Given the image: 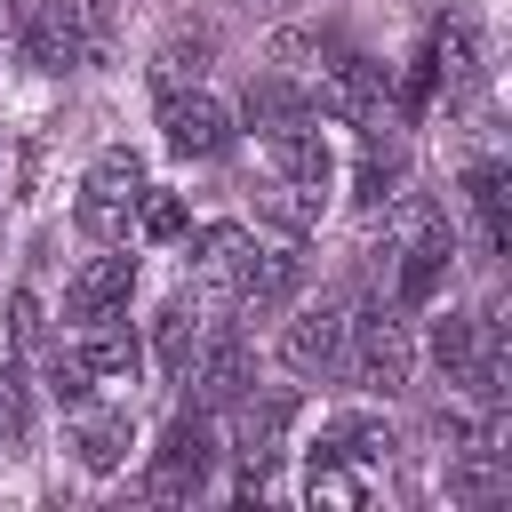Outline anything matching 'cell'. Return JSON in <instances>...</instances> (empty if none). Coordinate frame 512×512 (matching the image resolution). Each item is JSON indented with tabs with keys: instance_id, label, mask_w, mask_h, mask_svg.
Returning a JSON list of instances; mask_svg holds the SVG:
<instances>
[{
	"instance_id": "1",
	"label": "cell",
	"mask_w": 512,
	"mask_h": 512,
	"mask_svg": "<svg viewBox=\"0 0 512 512\" xmlns=\"http://www.w3.org/2000/svg\"><path fill=\"white\" fill-rule=\"evenodd\" d=\"M112 40V0H40L24 16V64L32 72H80Z\"/></svg>"
},
{
	"instance_id": "2",
	"label": "cell",
	"mask_w": 512,
	"mask_h": 512,
	"mask_svg": "<svg viewBox=\"0 0 512 512\" xmlns=\"http://www.w3.org/2000/svg\"><path fill=\"white\" fill-rule=\"evenodd\" d=\"M136 200H144V160H136L128 144L96 152V168H88V184H80V232H88V240H120L128 216H136Z\"/></svg>"
},
{
	"instance_id": "3",
	"label": "cell",
	"mask_w": 512,
	"mask_h": 512,
	"mask_svg": "<svg viewBox=\"0 0 512 512\" xmlns=\"http://www.w3.org/2000/svg\"><path fill=\"white\" fill-rule=\"evenodd\" d=\"M408 368H416V352H408V328H400L392 312L344 320V376H352L360 392H400Z\"/></svg>"
},
{
	"instance_id": "4",
	"label": "cell",
	"mask_w": 512,
	"mask_h": 512,
	"mask_svg": "<svg viewBox=\"0 0 512 512\" xmlns=\"http://www.w3.org/2000/svg\"><path fill=\"white\" fill-rule=\"evenodd\" d=\"M208 472H216L208 416H176V424L160 432V448H152V472H144V488H152L160 504H184V496H200V488H208Z\"/></svg>"
},
{
	"instance_id": "5",
	"label": "cell",
	"mask_w": 512,
	"mask_h": 512,
	"mask_svg": "<svg viewBox=\"0 0 512 512\" xmlns=\"http://www.w3.org/2000/svg\"><path fill=\"white\" fill-rule=\"evenodd\" d=\"M160 144L176 160H224L232 152V112L216 96H184V88H160Z\"/></svg>"
},
{
	"instance_id": "6",
	"label": "cell",
	"mask_w": 512,
	"mask_h": 512,
	"mask_svg": "<svg viewBox=\"0 0 512 512\" xmlns=\"http://www.w3.org/2000/svg\"><path fill=\"white\" fill-rule=\"evenodd\" d=\"M320 112H328V120H352V128L384 120V64L360 56V48H336V56L320 64Z\"/></svg>"
},
{
	"instance_id": "7",
	"label": "cell",
	"mask_w": 512,
	"mask_h": 512,
	"mask_svg": "<svg viewBox=\"0 0 512 512\" xmlns=\"http://www.w3.org/2000/svg\"><path fill=\"white\" fill-rule=\"evenodd\" d=\"M280 352H288L296 376H344V312H336V304L296 312L288 336H280Z\"/></svg>"
},
{
	"instance_id": "8",
	"label": "cell",
	"mask_w": 512,
	"mask_h": 512,
	"mask_svg": "<svg viewBox=\"0 0 512 512\" xmlns=\"http://www.w3.org/2000/svg\"><path fill=\"white\" fill-rule=\"evenodd\" d=\"M448 256H456V248H448V224L408 232V240H400V272H392V304H408V312L432 304L440 280H448Z\"/></svg>"
},
{
	"instance_id": "9",
	"label": "cell",
	"mask_w": 512,
	"mask_h": 512,
	"mask_svg": "<svg viewBox=\"0 0 512 512\" xmlns=\"http://www.w3.org/2000/svg\"><path fill=\"white\" fill-rule=\"evenodd\" d=\"M128 288H136V256H88L64 288V320H104V312H128Z\"/></svg>"
},
{
	"instance_id": "10",
	"label": "cell",
	"mask_w": 512,
	"mask_h": 512,
	"mask_svg": "<svg viewBox=\"0 0 512 512\" xmlns=\"http://www.w3.org/2000/svg\"><path fill=\"white\" fill-rule=\"evenodd\" d=\"M432 80H448V104H472L480 96V80H488V64H480V32L464 24V16H448L440 32H432Z\"/></svg>"
},
{
	"instance_id": "11",
	"label": "cell",
	"mask_w": 512,
	"mask_h": 512,
	"mask_svg": "<svg viewBox=\"0 0 512 512\" xmlns=\"http://www.w3.org/2000/svg\"><path fill=\"white\" fill-rule=\"evenodd\" d=\"M296 288H304V256H296V248H248V264H240V280H232V296H240L248 312H280Z\"/></svg>"
},
{
	"instance_id": "12",
	"label": "cell",
	"mask_w": 512,
	"mask_h": 512,
	"mask_svg": "<svg viewBox=\"0 0 512 512\" xmlns=\"http://www.w3.org/2000/svg\"><path fill=\"white\" fill-rule=\"evenodd\" d=\"M192 392H200V408H232L240 392H248V344L224 328V336H208L200 352H192Z\"/></svg>"
},
{
	"instance_id": "13",
	"label": "cell",
	"mask_w": 512,
	"mask_h": 512,
	"mask_svg": "<svg viewBox=\"0 0 512 512\" xmlns=\"http://www.w3.org/2000/svg\"><path fill=\"white\" fill-rule=\"evenodd\" d=\"M296 416H304L296 392H240V464H272Z\"/></svg>"
},
{
	"instance_id": "14",
	"label": "cell",
	"mask_w": 512,
	"mask_h": 512,
	"mask_svg": "<svg viewBox=\"0 0 512 512\" xmlns=\"http://www.w3.org/2000/svg\"><path fill=\"white\" fill-rule=\"evenodd\" d=\"M72 456L88 464V472H112L120 456H128V408H72Z\"/></svg>"
},
{
	"instance_id": "15",
	"label": "cell",
	"mask_w": 512,
	"mask_h": 512,
	"mask_svg": "<svg viewBox=\"0 0 512 512\" xmlns=\"http://www.w3.org/2000/svg\"><path fill=\"white\" fill-rule=\"evenodd\" d=\"M272 168H280L288 184H304V192H328V176H336V152H328V136L304 120V128L272 136Z\"/></svg>"
},
{
	"instance_id": "16",
	"label": "cell",
	"mask_w": 512,
	"mask_h": 512,
	"mask_svg": "<svg viewBox=\"0 0 512 512\" xmlns=\"http://www.w3.org/2000/svg\"><path fill=\"white\" fill-rule=\"evenodd\" d=\"M72 352H80V368H88V376H136V336L120 328V312H104V320H80Z\"/></svg>"
},
{
	"instance_id": "17",
	"label": "cell",
	"mask_w": 512,
	"mask_h": 512,
	"mask_svg": "<svg viewBox=\"0 0 512 512\" xmlns=\"http://www.w3.org/2000/svg\"><path fill=\"white\" fill-rule=\"evenodd\" d=\"M464 200H472V216H480L488 256H504V248H512V216H504V168H496V160H472V168H464Z\"/></svg>"
},
{
	"instance_id": "18",
	"label": "cell",
	"mask_w": 512,
	"mask_h": 512,
	"mask_svg": "<svg viewBox=\"0 0 512 512\" xmlns=\"http://www.w3.org/2000/svg\"><path fill=\"white\" fill-rule=\"evenodd\" d=\"M248 248H256V240H248L240 224H208V232L192 240V280H200V288H232L240 264H248Z\"/></svg>"
},
{
	"instance_id": "19",
	"label": "cell",
	"mask_w": 512,
	"mask_h": 512,
	"mask_svg": "<svg viewBox=\"0 0 512 512\" xmlns=\"http://www.w3.org/2000/svg\"><path fill=\"white\" fill-rule=\"evenodd\" d=\"M400 440H392V424H376V416H344V424H328L320 432V448L312 456H336V464H384Z\"/></svg>"
},
{
	"instance_id": "20",
	"label": "cell",
	"mask_w": 512,
	"mask_h": 512,
	"mask_svg": "<svg viewBox=\"0 0 512 512\" xmlns=\"http://www.w3.org/2000/svg\"><path fill=\"white\" fill-rule=\"evenodd\" d=\"M240 112H248V128H264V136H288V128H304V120H312V104H304L288 80H272V72H264V80H248V104H240Z\"/></svg>"
},
{
	"instance_id": "21",
	"label": "cell",
	"mask_w": 512,
	"mask_h": 512,
	"mask_svg": "<svg viewBox=\"0 0 512 512\" xmlns=\"http://www.w3.org/2000/svg\"><path fill=\"white\" fill-rule=\"evenodd\" d=\"M320 208H328V192H304V184H288V176H280L272 192H256V216H264V224H280L288 240H304V232L320 224Z\"/></svg>"
},
{
	"instance_id": "22",
	"label": "cell",
	"mask_w": 512,
	"mask_h": 512,
	"mask_svg": "<svg viewBox=\"0 0 512 512\" xmlns=\"http://www.w3.org/2000/svg\"><path fill=\"white\" fill-rule=\"evenodd\" d=\"M192 352H200V328H192V312H184V304H160V320H152V360H160V376H176V384H184Z\"/></svg>"
},
{
	"instance_id": "23",
	"label": "cell",
	"mask_w": 512,
	"mask_h": 512,
	"mask_svg": "<svg viewBox=\"0 0 512 512\" xmlns=\"http://www.w3.org/2000/svg\"><path fill=\"white\" fill-rule=\"evenodd\" d=\"M432 360L448 368V384H464V376H472V360H480V320H472V312L432 320Z\"/></svg>"
},
{
	"instance_id": "24",
	"label": "cell",
	"mask_w": 512,
	"mask_h": 512,
	"mask_svg": "<svg viewBox=\"0 0 512 512\" xmlns=\"http://www.w3.org/2000/svg\"><path fill=\"white\" fill-rule=\"evenodd\" d=\"M304 496H312V504H328V512H360V480H352V464H336V456H312Z\"/></svg>"
},
{
	"instance_id": "25",
	"label": "cell",
	"mask_w": 512,
	"mask_h": 512,
	"mask_svg": "<svg viewBox=\"0 0 512 512\" xmlns=\"http://www.w3.org/2000/svg\"><path fill=\"white\" fill-rule=\"evenodd\" d=\"M200 64H208V32H168V40H160V56H152V80H160V88H176V80H184V72H200Z\"/></svg>"
},
{
	"instance_id": "26",
	"label": "cell",
	"mask_w": 512,
	"mask_h": 512,
	"mask_svg": "<svg viewBox=\"0 0 512 512\" xmlns=\"http://www.w3.org/2000/svg\"><path fill=\"white\" fill-rule=\"evenodd\" d=\"M352 200L360 208H392L400 200V152H368L360 176H352Z\"/></svg>"
},
{
	"instance_id": "27",
	"label": "cell",
	"mask_w": 512,
	"mask_h": 512,
	"mask_svg": "<svg viewBox=\"0 0 512 512\" xmlns=\"http://www.w3.org/2000/svg\"><path fill=\"white\" fill-rule=\"evenodd\" d=\"M40 376H48V400H56V408H80V400H88V392H96V376H88V368H80V352H72V344H56V352H48V368H40Z\"/></svg>"
},
{
	"instance_id": "28",
	"label": "cell",
	"mask_w": 512,
	"mask_h": 512,
	"mask_svg": "<svg viewBox=\"0 0 512 512\" xmlns=\"http://www.w3.org/2000/svg\"><path fill=\"white\" fill-rule=\"evenodd\" d=\"M136 224H144V240H176L184 232V200L176 192H144L136 200Z\"/></svg>"
},
{
	"instance_id": "29",
	"label": "cell",
	"mask_w": 512,
	"mask_h": 512,
	"mask_svg": "<svg viewBox=\"0 0 512 512\" xmlns=\"http://www.w3.org/2000/svg\"><path fill=\"white\" fill-rule=\"evenodd\" d=\"M32 336H40V296H32V288H16V296H8V344L24 352Z\"/></svg>"
},
{
	"instance_id": "30",
	"label": "cell",
	"mask_w": 512,
	"mask_h": 512,
	"mask_svg": "<svg viewBox=\"0 0 512 512\" xmlns=\"http://www.w3.org/2000/svg\"><path fill=\"white\" fill-rule=\"evenodd\" d=\"M0 160H8V136H0Z\"/></svg>"
},
{
	"instance_id": "31",
	"label": "cell",
	"mask_w": 512,
	"mask_h": 512,
	"mask_svg": "<svg viewBox=\"0 0 512 512\" xmlns=\"http://www.w3.org/2000/svg\"><path fill=\"white\" fill-rule=\"evenodd\" d=\"M0 24H8V0H0Z\"/></svg>"
}]
</instances>
